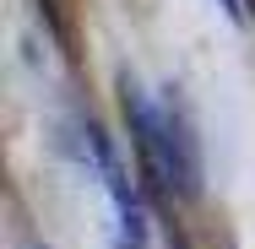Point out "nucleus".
Here are the masks:
<instances>
[{"label":"nucleus","instance_id":"nucleus-3","mask_svg":"<svg viewBox=\"0 0 255 249\" xmlns=\"http://www.w3.org/2000/svg\"><path fill=\"white\" fill-rule=\"evenodd\" d=\"M217 5H223V11H228V22H239V27H245V22H250V5H245V0H217Z\"/></svg>","mask_w":255,"mask_h":249},{"label":"nucleus","instance_id":"nucleus-2","mask_svg":"<svg viewBox=\"0 0 255 249\" xmlns=\"http://www.w3.org/2000/svg\"><path fill=\"white\" fill-rule=\"evenodd\" d=\"M157 119H163V152H168V184H174L179 200H196L206 184V157H201V136H196L190 103L179 98L174 82L157 98Z\"/></svg>","mask_w":255,"mask_h":249},{"label":"nucleus","instance_id":"nucleus-4","mask_svg":"<svg viewBox=\"0 0 255 249\" xmlns=\"http://www.w3.org/2000/svg\"><path fill=\"white\" fill-rule=\"evenodd\" d=\"M33 249H49V244H33Z\"/></svg>","mask_w":255,"mask_h":249},{"label":"nucleus","instance_id":"nucleus-1","mask_svg":"<svg viewBox=\"0 0 255 249\" xmlns=\"http://www.w3.org/2000/svg\"><path fill=\"white\" fill-rule=\"evenodd\" d=\"M120 114H125V130H130V152H136V179L157 211L174 206V184H168V152H163V119H157V103L141 92V82L130 71H120Z\"/></svg>","mask_w":255,"mask_h":249}]
</instances>
